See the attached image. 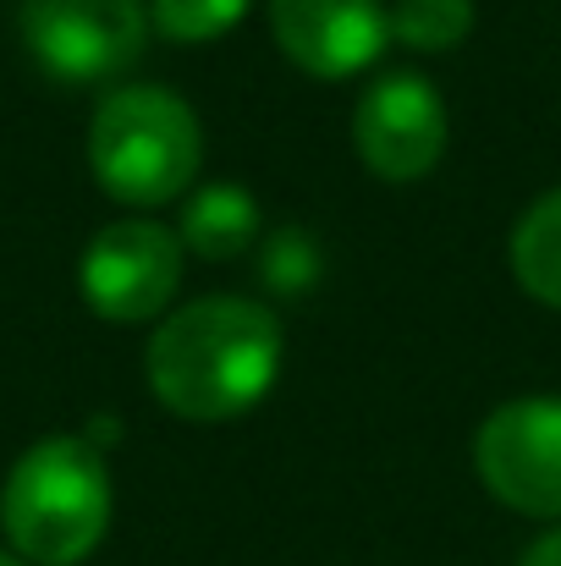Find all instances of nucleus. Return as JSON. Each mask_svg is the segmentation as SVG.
Wrapping results in <instances>:
<instances>
[{"label":"nucleus","instance_id":"nucleus-11","mask_svg":"<svg viewBox=\"0 0 561 566\" xmlns=\"http://www.w3.org/2000/svg\"><path fill=\"white\" fill-rule=\"evenodd\" d=\"M474 33V0H391V39L418 55H446Z\"/></svg>","mask_w":561,"mask_h":566},{"label":"nucleus","instance_id":"nucleus-15","mask_svg":"<svg viewBox=\"0 0 561 566\" xmlns=\"http://www.w3.org/2000/svg\"><path fill=\"white\" fill-rule=\"evenodd\" d=\"M0 566H22V556H11V551H0Z\"/></svg>","mask_w":561,"mask_h":566},{"label":"nucleus","instance_id":"nucleus-9","mask_svg":"<svg viewBox=\"0 0 561 566\" xmlns=\"http://www.w3.org/2000/svg\"><path fill=\"white\" fill-rule=\"evenodd\" d=\"M177 237L198 259H237L259 237V203H253V192H242L237 182H204L187 198Z\"/></svg>","mask_w":561,"mask_h":566},{"label":"nucleus","instance_id":"nucleus-12","mask_svg":"<svg viewBox=\"0 0 561 566\" xmlns=\"http://www.w3.org/2000/svg\"><path fill=\"white\" fill-rule=\"evenodd\" d=\"M248 0H149V22L172 44H209L242 22Z\"/></svg>","mask_w":561,"mask_h":566},{"label":"nucleus","instance_id":"nucleus-10","mask_svg":"<svg viewBox=\"0 0 561 566\" xmlns=\"http://www.w3.org/2000/svg\"><path fill=\"white\" fill-rule=\"evenodd\" d=\"M512 275L518 286L546 303V308H561V188L534 198L523 209V220L512 226Z\"/></svg>","mask_w":561,"mask_h":566},{"label":"nucleus","instance_id":"nucleus-8","mask_svg":"<svg viewBox=\"0 0 561 566\" xmlns=\"http://www.w3.org/2000/svg\"><path fill=\"white\" fill-rule=\"evenodd\" d=\"M270 33L309 77H353L391 39L385 0H270Z\"/></svg>","mask_w":561,"mask_h":566},{"label":"nucleus","instance_id":"nucleus-14","mask_svg":"<svg viewBox=\"0 0 561 566\" xmlns=\"http://www.w3.org/2000/svg\"><path fill=\"white\" fill-rule=\"evenodd\" d=\"M518 566H561V528L540 534V539L523 551V562H518Z\"/></svg>","mask_w":561,"mask_h":566},{"label":"nucleus","instance_id":"nucleus-2","mask_svg":"<svg viewBox=\"0 0 561 566\" xmlns=\"http://www.w3.org/2000/svg\"><path fill=\"white\" fill-rule=\"evenodd\" d=\"M0 528L33 566H77L111 528V473L89 434L33 440L0 490Z\"/></svg>","mask_w":561,"mask_h":566},{"label":"nucleus","instance_id":"nucleus-1","mask_svg":"<svg viewBox=\"0 0 561 566\" xmlns=\"http://www.w3.org/2000/svg\"><path fill=\"white\" fill-rule=\"evenodd\" d=\"M281 319L253 297H198L149 336V390L166 412L220 423L270 396L281 375Z\"/></svg>","mask_w":561,"mask_h":566},{"label":"nucleus","instance_id":"nucleus-6","mask_svg":"<svg viewBox=\"0 0 561 566\" xmlns=\"http://www.w3.org/2000/svg\"><path fill=\"white\" fill-rule=\"evenodd\" d=\"M474 468L501 506L561 517V396L501 401L474 434Z\"/></svg>","mask_w":561,"mask_h":566},{"label":"nucleus","instance_id":"nucleus-7","mask_svg":"<svg viewBox=\"0 0 561 566\" xmlns=\"http://www.w3.org/2000/svg\"><path fill=\"white\" fill-rule=\"evenodd\" d=\"M353 144L380 182H418L435 171L446 149V105L440 88L418 72L374 77L353 111Z\"/></svg>","mask_w":561,"mask_h":566},{"label":"nucleus","instance_id":"nucleus-13","mask_svg":"<svg viewBox=\"0 0 561 566\" xmlns=\"http://www.w3.org/2000/svg\"><path fill=\"white\" fill-rule=\"evenodd\" d=\"M264 264H270L264 275H270L276 286H287V292L309 286V281H314V270H320V264H314V248H309V237H298V231H287V237L270 248V259H264Z\"/></svg>","mask_w":561,"mask_h":566},{"label":"nucleus","instance_id":"nucleus-3","mask_svg":"<svg viewBox=\"0 0 561 566\" xmlns=\"http://www.w3.org/2000/svg\"><path fill=\"white\" fill-rule=\"evenodd\" d=\"M204 160V133L183 94L172 88H116L100 99L89 122V166L94 182L116 203H172L193 188Z\"/></svg>","mask_w":561,"mask_h":566},{"label":"nucleus","instance_id":"nucleus-5","mask_svg":"<svg viewBox=\"0 0 561 566\" xmlns=\"http://www.w3.org/2000/svg\"><path fill=\"white\" fill-rule=\"evenodd\" d=\"M77 286L100 319L144 325L183 286V237L160 220H116L83 248Z\"/></svg>","mask_w":561,"mask_h":566},{"label":"nucleus","instance_id":"nucleus-4","mask_svg":"<svg viewBox=\"0 0 561 566\" xmlns=\"http://www.w3.org/2000/svg\"><path fill=\"white\" fill-rule=\"evenodd\" d=\"M144 0H22V44L55 83H100L144 55Z\"/></svg>","mask_w":561,"mask_h":566}]
</instances>
